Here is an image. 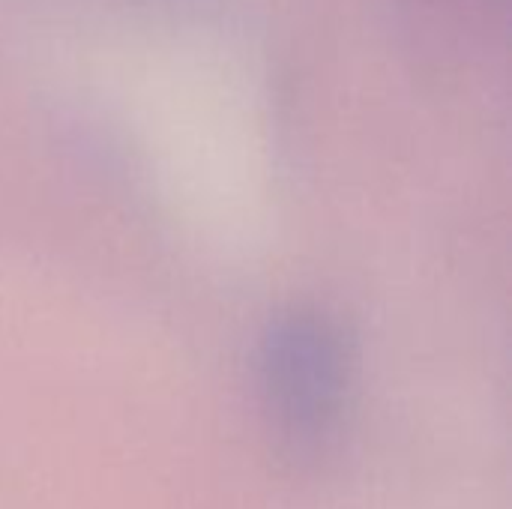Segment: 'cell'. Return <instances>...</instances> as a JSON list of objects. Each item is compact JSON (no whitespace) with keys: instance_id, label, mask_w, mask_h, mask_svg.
Instances as JSON below:
<instances>
[{"instance_id":"6da1fadb","label":"cell","mask_w":512,"mask_h":509,"mask_svg":"<svg viewBox=\"0 0 512 509\" xmlns=\"http://www.w3.org/2000/svg\"><path fill=\"white\" fill-rule=\"evenodd\" d=\"M258 381L288 444L315 450L327 441L351 390V351L336 321L306 309L270 321L261 336Z\"/></svg>"}]
</instances>
